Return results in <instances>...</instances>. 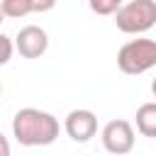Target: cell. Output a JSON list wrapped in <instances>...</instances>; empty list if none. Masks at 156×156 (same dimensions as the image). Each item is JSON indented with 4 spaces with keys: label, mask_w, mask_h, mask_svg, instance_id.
<instances>
[{
    "label": "cell",
    "mask_w": 156,
    "mask_h": 156,
    "mask_svg": "<svg viewBox=\"0 0 156 156\" xmlns=\"http://www.w3.org/2000/svg\"><path fill=\"white\" fill-rule=\"evenodd\" d=\"M58 119L37 107H24L12 119V134L22 146H49L58 139Z\"/></svg>",
    "instance_id": "1"
},
{
    "label": "cell",
    "mask_w": 156,
    "mask_h": 156,
    "mask_svg": "<svg viewBox=\"0 0 156 156\" xmlns=\"http://www.w3.org/2000/svg\"><path fill=\"white\" fill-rule=\"evenodd\" d=\"M115 24L124 34H144L156 24V0H129L124 2L117 15Z\"/></svg>",
    "instance_id": "2"
},
{
    "label": "cell",
    "mask_w": 156,
    "mask_h": 156,
    "mask_svg": "<svg viewBox=\"0 0 156 156\" xmlns=\"http://www.w3.org/2000/svg\"><path fill=\"white\" fill-rule=\"evenodd\" d=\"M117 66L127 76H139L156 66V41L154 39H132L117 51Z\"/></svg>",
    "instance_id": "3"
},
{
    "label": "cell",
    "mask_w": 156,
    "mask_h": 156,
    "mask_svg": "<svg viewBox=\"0 0 156 156\" xmlns=\"http://www.w3.org/2000/svg\"><path fill=\"white\" fill-rule=\"evenodd\" d=\"M102 146L112 156H124L134 149V129L127 119H112L102 127Z\"/></svg>",
    "instance_id": "4"
},
{
    "label": "cell",
    "mask_w": 156,
    "mask_h": 156,
    "mask_svg": "<svg viewBox=\"0 0 156 156\" xmlns=\"http://www.w3.org/2000/svg\"><path fill=\"white\" fill-rule=\"evenodd\" d=\"M15 46H17L20 56H24V58H39V56H44L46 49H49V37H46V32H44L41 27L27 24V27H22V29L17 32Z\"/></svg>",
    "instance_id": "5"
},
{
    "label": "cell",
    "mask_w": 156,
    "mask_h": 156,
    "mask_svg": "<svg viewBox=\"0 0 156 156\" xmlns=\"http://www.w3.org/2000/svg\"><path fill=\"white\" fill-rule=\"evenodd\" d=\"M63 129H66V134L73 141L85 144L98 132V117L90 110H71L68 117H66V122H63Z\"/></svg>",
    "instance_id": "6"
},
{
    "label": "cell",
    "mask_w": 156,
    "mask_h": 156,
    "mask_svg": "<svg viewBox=\"0 0 156 156\" xmlns=\"http://www.w3.org/2000/svg\"><path fill=\"white\" fill-rule=\"evenodd\" d=\"M136 129L139 134L156 139V102H144L136 110Z\"/></svg>",
    "instance_id": "7"
},
{
    "label": "cell",
    "mask_w": 156,
    "mask_h": 156,
    "mask_svg": "<svg viewBox=\"0 0 156 156\" xmlns=\"http://www.w3.org/2000/svg\"><path fill=\"white\" fill-rule=\"evenodd\" d=\"M0 12L5 17H12V20H20V17H27L32 10V0H2L0 2Z\"/></svg>",
    "instance_id": "8"
},
{
    "label": "cell",
    "mask_w": 156,
    "mask_h": 156,
    "mask_svg": "<svg viewBox=\"0 0 156 156\" xmlns=\"http://www.w3.org/2000/svg\"><path fill=\"white\" fill-rule=\"evenodd\" d=\"M90 2V10L95 15H117V10L127 2V0H88Z\"/></svg>",
    "instance_id": "9"
},
{
    "label": "cell",
    "mask_w": 156,
    "mask_h": 156,
    "mask_svg": "<svg viewBox=\"0 0 156 156\" xmlns=\"http://www.w3.org/2000/svg\"><path fill=\"white\" fill-rule=\"evenodd\" d=\"M0 41H2V58H0V63H7V61L12 58V39H10L7 34H2Z\"/></svg>",
    "instance_id": "10"
},
{
    "label": "cell",
    "mask_w": 156,
    "mask_h": 156,
    "mask_svg": "<svg viewBox=\"0 0 156 156\" xmlns=\"http://www.w3.org/2000/svg\"><path fill=\"white\" fill-rule=\"evenodd\" d=\"M56 5V0H32V10L34 12H49Z\"/></svg>",
    "instance_id": "11"
},
{
    "label": "cell",
    "mask_w": 156,
    "mask_h": 156,
    "mask_svg": "<svg viewBox=\"0 0 156 156\" xmlns=\"http://www.w3.org/2000/svg\"><path fill=\"white\" fill-rule=\"evenodd\" d=\"M2 156H10V144H7L5 136H2Z\"/></svg>",
    "instance_id": "12"
},
{
    "label": "cell",
    "mask_w": 156,
    "mask_h": 156,
    "mask_svg": "<svg viewBox=\"0 0 156 156\" xmlns=\"http://www.w3.org/2000/svg\"><path fill=\"white\" fill-rule=\"evenodd\" d=\"M151 93H154V98H156V78H154V83H151Z\"/></svg>",
    "instance_id": "13"
}]
</instances>
